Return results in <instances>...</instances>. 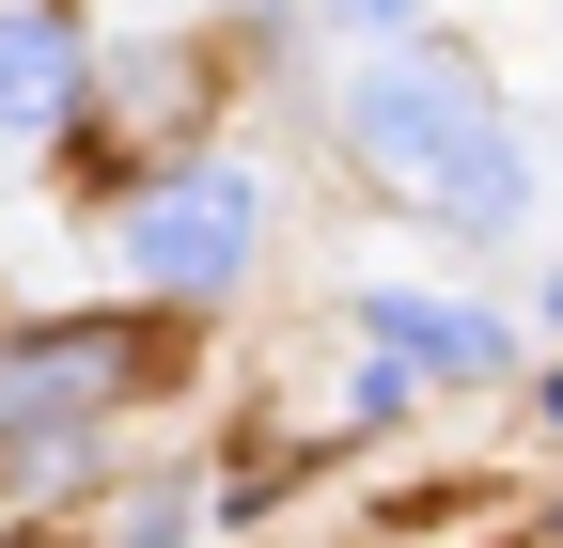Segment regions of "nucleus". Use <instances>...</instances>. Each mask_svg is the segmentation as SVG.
Wrapping results in <instances>:
<instances>
[{
	"mask_svg": "<svg viewBox=\"0 0 563 548\" xmlns=\"http://www.w3.org/2000/svg\"><path fill=\"white\" fill-rule=\"evenodd\" d=\"M173 533H188V502H141L125 517V548H173Z\"/></svg>",
	"mask_w": 563,
	"mask_h": 548,
	"instance_id": "obj_7",
	"label": "nucleus"
},
{
	"mask_svg": "<svg viewBox=\"0 0 563 548\" xmlns=\"http://www.w3.org/2000/svg\"><path fill=\"white\" fill-rule=\"evenodd\" d=\"M344 142H361L376 173H407V188L439 204V220H470V235H501L517 204H532V173H517V142H501V110H485L470 63H422V47L361 63V79H344Z\"/></svg>",
	"mask_w": 563,
	"mask_h": 548,
	"instance_id": "obj_1",
	"label": "nucleus"
},
{
	"mask_svg": "<svg viewBox=\"0 0 563 548\" xmlns=\"http://www.w3.org/2000/svg\"><path fill=\"white\" fill-rule=\"evenodd\" d=\"M548 548H563V517H548Z\"/></svg>",
	"mask_w": 563,
	"mask_h": 548,
	"instance_id": "obj_9",
	"label": "nucleus"
},
{
	"mask_svg": "<svg viewBox=\"0 0 563 548\" xmlns=\"http://www.w3.org/2000/svg\"><path fill=\"white\" fill-rule=\"evenodd\" d=\"M329 17H344V32H407L422 0H329Z\"/></svg>",
	"mask_w": 563,
	"mask_h": 548,
	"instance_id": "obj_6",
	"label": "nucleus"
},
{
	"mask_svg": "<svg viewBox=\"0 0 563 548\" xmlns=\"http://www.w3.org/2000/svg\"><path fill=\"white\" fill-rule=\"evenodd\" d=\"M79 95V32L63 17H0V125H47Z\"/></svg>",
	"mask_w": 563,
	"mask_h": 548,
	"instance_id": "obj_5",
	"label": "nucleus"
},
{
	"mask_svg": "<svg viewBox=\"0 0 563 548\" xmlns=\"http://www.w3.org/2000/svg\"><path fill=\"white\" fill-rule=\"evenodd\" d=\"M251 220H266L251 173H173V188L125 220V266H141V283H173V298H220L235 266H251Z\"/></svg>",
	"mask_w": 563,
	"mask_h": 548,
	"instance_id": "obj_2",
	"label": "nucleus"
},
{
	"mask_svg": "<svg viewBox=\"0 0 563 548\" xmlns=\"http://www.w3.org/2000/svg\"><path fill=\"white\" fill-rule=\"evenodd\" d=\"M376 346L422 361V376H501V329H485V314H439V298H376Z\"/></svg>",
	"mask_w": 563,
	"mask_h": 548,
	"instance_id": "obj_4",
	"label": "nucleus"
},
{
	"mask_svg": "<svg viewBox=\"0 0 563 548\" xmlns=\"http://www.w3.org/2000/svg\"><path fill=\"white\" fill-rule=\"evenodd\" d=\"M548 314H563V283H548Z\"/></svg>",
	"mask_w": 563,
	"mask_h": 548,
	"instance_id": "obj_8",
	"label": "nucleus"
},
{
	"mask_svg": "<svg viewBox=\"0 0 563 548\" xmlns=\"http://www.w3.org/2000/svg\"><path fill=\"white\" fill-rule=\"evenodd\" d=\"M110 376H125V329H47V346H16V361H0V424H16V454H47V424L95 407Z\"/></svg>",
	"mask_w": 563,
	"mask_h": 548,
	"instance_id": "obj_3",
	"label": "nucleus"
}]
</instances>
